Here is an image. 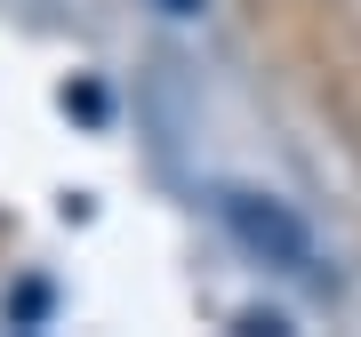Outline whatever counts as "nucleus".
Masks as SVG:
<instances>
[{"label":"nucleus","mask_w":361,"mask_h":337,"mask_svg":"<svg viewBox=\"0 0 361 337\" xmlns=\"http://www.w3.org/2000/svg\"><path fill=\"white\" fill-rule=\"evenodd\" d=\"M217 217L233 225V241H241L249 257H265V265H281V273H313V233H305V217H297L289 201L249 193V185H225V193H217Z\"/></svg>","instance_id":"f257e3e1"},{"label":"nucleus","mask_w":361,"mask_h":337,"mask_svg":"<svg viewBox=\"0 0 361 337\" xmlns=\"http://www.w3.org/2000/svg\"><path fill=\"white\" fill-rule=\"evenodd\" d=\"M161 8H169V16H193V8H201V0H161Z\"/></svg>","instance_id":"f03ea898"}]
</instances>
